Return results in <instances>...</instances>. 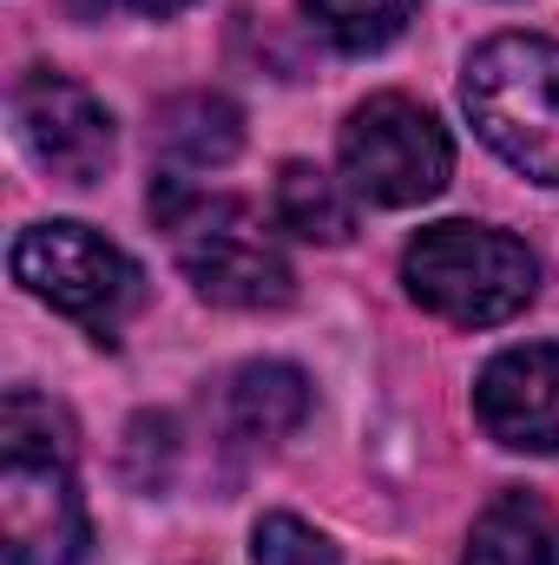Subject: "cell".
I'll return each mask as SVG.
<instances>
[{"instance_id":"cell-7","label":"cell","mask_w":559,"mask_h":565,"mask_svg":"<svg viewBox=\"0 0 559 565\" xmlns=\"http://www.w3.org/2000/svg\"><path fill=\"white\" fill-rule=\"evenodd\" d=\"M13 132L33 151V164H46L60 184H93L113 164V113L66 73H20L13 86Z\"/></svg>"},{"instance_id":"cell-11","label":"cell","mask_w":559,"mask_h":565,"mask_svg":"<svg viewBox=\"0 0 559 565\" xmlns=\"http://www.w3.org/2000/svg\"><path fill=\"white\" fill-rule=\"evenodd\" d=\"M231 422L244 440H283L309 422V375L289 362H251L231 382Z\"/></svg>"},{"instance_id":"cell-13","label":"cell","mask_w":559,"mask_h":565,"mask_svg":"<svg viewBox=\"0 0 559 565\" xmlns=\"http://www.w3.org/2000/svg\"><path fill=\"white\" fill-rule=\"evenodd\" d=\"M303 7L342 53H376L415 20V0H303Z\"/></svg>"},{"instance_id":"cell-14","label":"cell","mask_w":559,"mask_h":565,"mask_svg":"<svg viewBox=\"0 0 559 565\" xmlns=\"http://www.w3.org/2000/svg\"><path fill=\"white\" fill-rule=\"evenodd\" d=\"M0 454H40V460H73V422L33 395V388H13L7 408H0Z\"/></svg>"},{"instance_id":"cell-10","label":"cell","mask_w":559,"mask_h":565,"mask_svg":"<svg viewBox=\"0 0 559 565\" xmlns=\"http://www.w3.org/2000/svg\"><path fill=\"white\" fill-rule=\"evenodd\" d=\"M271 211L303 244H349V231H356V198L342 191V178H329L323 164H303V158H289L277 171Z\"/></svg>"},{"instance_id":"cell-5","label":"cell","mask_w":559,"mask_h":565,"mask_svg":"<svg viewBox=\"0 0 559 565\" xmlns=\"http://www.w3.org/2000/svg\"><path fill=\"white\" fill-rule=\"evenodd\" d=\"M342 171H349L356 198L409 211V204H428L447 184L454 145H447L441 119L428 106L402 99V93H376L342 126Z\"/></svg>"},{"instance_id":"cell-3","label":"cell","mask_w":559,"mask_h":565,"mask_svg":"<svg viewBox=\"0 0 559 565\" xmlns=\"http://www.w3.org/2000/svg\"><path fill=\"white\" fill-rule=\"evenodd\" d=\"M402 282L428 316L461 322V329H494L534 302L540 264L520 237L494 224H434L409 244Z\"/></svg>"},{"instance_id":"cell-15","label":"cell","mask_w":559,"mask_h":565,"mask_svg":"<svg viewBox=\"0 0 559 565\" xmlns=\"http://www.w3.org/2000/svg\"><path fill=\"white\" fill-rule=\"evenodd\" d=\"M251 559L257 565H336V546L316 526H303L296 513H271L251 533Z\"/></svg>"},{"instance_id":"cell-16","label":"cell","mask_w":559,"mask_h":565,"mask_svg":"<svg viewBox=\"0 0 559 565\" xmlns=\"http://www.w3.org/2000/svg\"><path fill=\"white\" fill-rule=\"evenodd\" d=\"M139 13H178V7H191V0H133Z\"/></svg>"},{"instance_id":"cell-6","label":"cell","mask_w":559,"mask_h":565,"mask_svg":"<svg viewBox=\"0 0 559 565\" xmlns=\"http://www.w3.org/2000/svg\"><path fill=\"white\" fill-rule=\"evenodd\" d=\"M86 500L73 487V460L7 454L0 467V553L7 565H80L86 559Z\"/></svg>"},{"instance_id":"cell-4","label":"cell","mask_w":559,"mask_h":565,"mask_svg":"<svg viewBox=\"0 0 559 565\" xmlns=\"http://www.w3.org/2000/svg\"><path fill=\"white\" fill-rule=\"evenodd\" d=\"M13 282L86 329H119L145 296L139 264L86 224H33L13 237Z\"/></svg>"},{"instance_id":"cell-9","label":"cell","mask_w":559,"mask_h":565,"mask_svg":"<svg viewBox=\"0 0 559 565\" xmlns=\"http://www.w3.org/2000/svg\"><path fill=\"white\" fill-rule=\"evenodd\" d=\"M467 565H559V520L547 500L500 493L467 533Z\"/></svg>"},{"instance_id":"cell-8","label":"cell","mask_w":559,"mask_h":565,"mask_svg":"<svg viewBox=\"0 0 559 565\" xmlns=\"http://www.w3.org/2000/svg\"><path fill=\"white\" fill-rule=\"evenodd\" d=\"M474 415L500 447L559 454V342L507 349L474 382Z\"/></svg>"},{"instance_id":"cell-1","label":"cell","mask_w":559,"mask_h":565,"mask_svg":"<svg viewBox=\"0 0 559 565\" xmlns=\"http://www.w3.org/2000/svg\"><path fill=\"white\" fill-rule=\"evenodd\" d=\"M151 217L171 237L198 296H211L224 309H283L289 302V264L238 198H218L191 178H158Z\"/></svg>"},{"instance_id":"cell-2","label":"cell","mask_w":559,"mask_h":565,"mask_svg":"<svg viewBox=\"0 0 559 565\" xmlns=\"http://www.w3.org/2000/svg\"><path fill=\"white\" fill-rule=\"evenodd\" d=\"M461 106L514 171L559 184V40L500 33L474 46L461 73Z\"/></svg>"},{"instance_id":"cell-12","label":"cell","mask_w":559,"mask_h":565,"mask_svg":"<svg viewBox=\"0 0 559 565\" xmlns=\"http://www.w3.org/2000/svg\"><path fill=\"white\" fill-rule=\"evenodd\" d=\"M158 145L184 164H224L244 145V119L218 93H184V99L158 106Z\"/></svg>"}]
</instances>
